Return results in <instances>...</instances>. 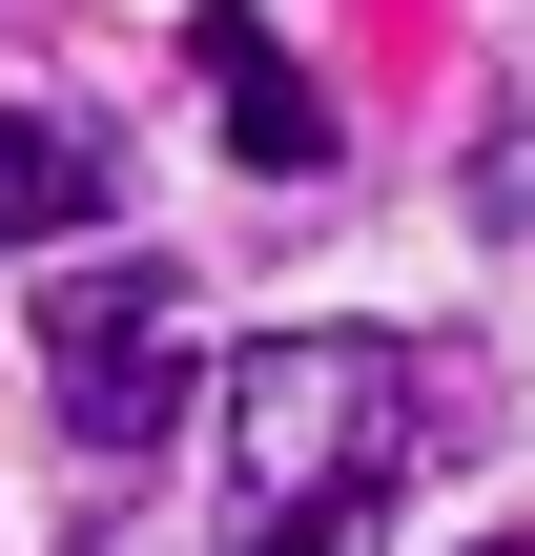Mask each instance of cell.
Returning a JSON list of instances; mask_svg holds the SVG:
<instances>
[{"instance_id":"4","label":"cell","mask_w":535,"mask_h":556,"mask_svg":"<svg viewBox=\"0 0 535 556\" xmlns=\"http://www.w3.org/2000/svg\"><path fill=\"white\" fill-rule=\"evenodd\" d=\"M124 206V144L82 103H0V248H82Z\"/></svg>"},{"instance_id":"3","label":"cell","mask_w":535,"mask_h":556,"mask_svg":"<svg viewBox=\"0 0 535 556\" xmlns=\"http://www.w3.org/2000/svg\"><path fill=\"white\" fill-rule=\"evenodd\" d=\"M186 62H206L227 144H247L268 186H309V165H330V83H309V62H289V41H268L247 0H186Z\"/></svg>"},{"instance_id":"2","label":"cell","mask_w":535,"mask_h":556,"mask_svg":"<svg viewBox=\"0 0 535 556\" xmlns=\"http://www.w3.org/2000/svg\"><path fill=\"white\" fill-rule=\"evenodd\" d=\"M41 392H62V433H82V475H144L165 433H186V309H165V268H62L41 289Z\"/></svg>"},{"instance_id":"5","label":"cell","mask_w":535,"mask_h":556,"mask_svg":"<svg viewBox=\"0 0 535 556\" xmlns=\"http://www.w3.org/2000/svg\"><path fill=\"white\" fill-rule=\"evenodd\" d=\"M474 556H535V536H474Z\"/></svg>"},{"instance_id":"1","label":"cell","mask_w":535,"mask_h":556,"mask_svg":"<svg viewBox=\"0 0 535 556\" xmlns=\"http://www.w3.org/2000/svg\"><path fill=\"white\" fill-rule=\"evenodd\" d=\"M392 495H412V351L392 330L227 351V556H371Z\"/></svg>"}]
</instances>
